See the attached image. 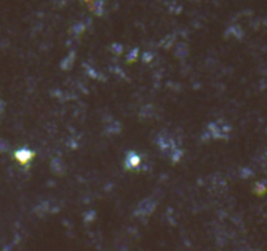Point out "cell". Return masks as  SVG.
<instances>
[{
	"instance_id": "6da1fadb",
	"label": "cell",
	"mask_w": 267,
	"mask_h": 251,
	"mask_svg": "<svg viewBox=\"0 0 267 251\" xmlns=\"http://www.w3.org/2000/svg\"><path fill=\"white\" fill-rule=\"evenodd\" d=\"M86 4L89 5V8L91 9V12L102 13L103 11V5H102V0H85Z\"/></svg>"
},
{
	"instance_id": "7a4b0ae2",
	"label": "cell",
	"mask_w": 267,
	"mask_h": 251,
	"mask_svg": "<svg viewBox=\"0 0 267 251\" xmlns=\"http://www.w3.org/2000/svg\"><path fill=\"white\" fill-rule=\"evenodd\" d=\"M0 111H1V101H0Z\"/></svg>"
}]
</instances>
